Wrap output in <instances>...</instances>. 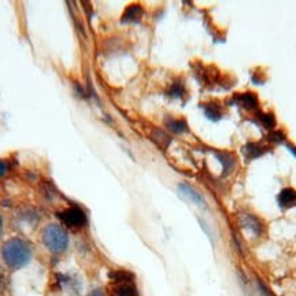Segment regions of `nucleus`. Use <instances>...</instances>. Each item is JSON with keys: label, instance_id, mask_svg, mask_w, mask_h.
I'll list each match as a JSON object with an SVG mask.
<instances>
[{"label": "nucleus", "instance_id": "nucleus-15", "mask_svg": "<svg viewBox=\"0 0 296 296\" xmlns=\"http://www.w3.org/2000/svg\"><path fill=\"white\" fill-rule=\"evenodd\" d=\"M8 172V165H7V162L0 161V178H3Z\"/></svg>", "mask_w": 296, "mask_h": 296}, {"label": "nucleus", "instance_id": "nucleus-1", "mask_svg": "<svg viewBox=\"0 0 296 296\" xmlns=\"http://www.w3.org/2000/svg\"><path fill=\"white\" fill-rule=\"evenodd\" d=\"M1 259L7 268L14 270L21 269L32 259V248L25 240L19 237H12L3 244Z\"/></svg>", "mask_w": 296, "mask_h": 296}, {"label": "nucleus", "instance_id": "nucleus-3", "mask_svg": "<svg viewBox=\"0 0 296 296\" xmlns=\"http://www.w3.org/2000/svg\"><path fill=\"white\" fill-rule=\"evenodd\" d=\"M108 296H137L133 276L128 272H114L110 275Z\"/></svg>", "mask_w": 296, "mask_h": 296}, {"label": "nucleus", "instance_id": "nucleus-9", "mask_svg": "<svg viewBox=\"0 0 296 296\" xmlns=\"http://www.w3.org/2000/svg\"><path fill=\"white\" fill-rule=\"evenodd\" d=\"M217 158L221 161L222 167H224V173H228L229 170H232V167L235 165V158L231 155V154H225V152H218L216 154Z\"/></svg>", "mask_w": 296, "mask_h": 296}, {"label": "nucleus", "instance_id": "nucleus-6", "mask_svg": "<svg viewBox=\"0 0 296 296\" xmlns=\"http://www.w3.org/2000/svg\"><path fill=\"white\" fill-rule=\"evenodd\" d=\"M279 205L283 209H291L296 206V191L295 189L287 188L283 189L279 195Z\"/></svg>", "mask_w": 296, "mask_h": 296}, {"label": "nucleus", "instance_id": "nucleus-11", "mask_svg": "<svg viewBox=\"0 0 296 296\" xmlns=\"http://www.w3.org/2000/svg\"><path fill=\"white\" fill-rule=\"evenodd\" d=\"M187 124L184 121H172L169 122V129L174 132V133H184L187 130Z\"/></svg>", "mask_w": 296, "mask_h": 296}, {"label": "nucleus", "instance_id": "nucleus-5", "mask_svg": "<svg viewBox=\"0 0 296 296\" xmlns=\"http://www.w3.org/2000/svg\"><path fill=\"white\" fill-rule=\"evenodd\" d=\"M240 225L243 226V228H246L247 231H250L251 233H254V235H259L261 232H262V225H261V222L255 218V217L250 216V214H242L240 216Z\"/></svg>", "mask_w": 296, "mask_h": 296}, {"label": "nucleus", "instance_id": "nucleus-17", "mask_svg": "<svg viewBox=\"0 0 296 296\" xmlns=\"http://www.w3.org/2000/svg\"><path fill=\"white\" fill-rule=\"evenodd\" d=\"M1 233H3V220L0 217V236H1Z\"/></svg>", "mask_w": 296, "mask_h": 296}, {"label": "nucleus", "instance_id": "nucleus-4", "mask_svg": "<svg viewBox=\"0 0 296 296\" xmlns=\"http://www.w3.org/2000/svg\"><path fill=\"white\" fill-rule=\"evenodd\" d=\"M60 221L63 222L66 228L70 229H80L86 224V216L80 207H67L59 213Z\"/></svg>", "mask_w": 296, "mask_h": 296}, {"label": "nucleus", "instance_id": "nucleus-10", "mask_svg": "<svg viewBox=\"0 0 296 296\" xmlns=\"http://www.w3.org/2000/svg\"><path fill=\"white\" fill-rule=\"evenodd\" d=\"M141 15V7L137 4L130 5L129 8L126 10L124 15V21H136L139 19Z\"/></svg>", "mask_w": 296, "mask_h": 296}, {"label": "nucleus", "instance_id": "nucleus-2", "mask_svg": "<svg viewBox=\"0 0 296 296\" xmlns=\"http://www.w3.org/2000/svg\"><path fill=\"white\" fill-rule=\"evenodd\" d=\"M41 239L49 253L63 254L69 248V235L65 228L58 224H49L45 226Z\"/></svg>", "mask_w": 296, "mask_h": 296}, {"label": "nucleus", "instance_id": "nucleus-16", "mask_svg": "<svg viewBox=\"0 0 296 296\" xmlns=\"http://www.w3.org/2000/svg\"><path fill=\"white\" fill-rule=\"evenodd\" d=\"M88 296H104V295H103V292L100 291V290H95V291H92Z\"/></svg>", "mask_w": 296, "mask_h": 296}, {"label": "nucleus", "instance_id": "nucleus-12", "mask_svg": "<svg viewBox=\"0 0 296 296\" xmlns=\"http://www.w3.org/2000/svg\"><path fill=\"white\" fill-rule=\"evenodd\" d=\"M240 102L248 108H254L257 107V97L255 95H251V93H246V95H243L242 99H240Z\"/></svg>", "mask_w": 296, "mask_h": 296}, {"label": "nucleus", "instance_id": "nucleus-7", "mask_svg": "<svg viewBox=\"0 0 296 296\" xmlns=\"http://www.w3.org/2000/svg\"><path fill=\"white\" fill-rule=\"evenodd\" d=\"M180 192L185 196V198H188L189 200H192L195 205L202 206V207H206V202L205 199L202 198V195L199 192H196L191 185H187V184H181L180 185Z\"/></svg>", "mask_w": 296, "mask_h": 296}, {"label": "nucleus", "instance_id": "nucleus-8", "mask_svg": "<svg viewBox=\"0 0 296 296\" xmlns=\"http://www.w3.org/2000/svg\"><path fill=\"white\" fill-rule=\"evenodd\" d=\"M243 151H244V154H246L247 158H250V159H255V158H259L261 155H264L266 148L258 146V144H255V143H248L247 146L244 147V150Z\"/></svg>", "mask_w": 296, "mask_h": 296}, {"label": "nucleus", "instance_id": "nucleus-13", "mask_svg": "<svg viewBox=\"0 0 296 296\" xmlns=\"http://www.w3.org/2000/svg\"><path fill=\"white\" fill-rule=\"evenodd\" d=\"M261 121H262V124L266 126V128H273L276 124V119L275 117L272 115V114H261Z\"/></svg>", "mask_w": 296, "mask_h": 296}, {"label": "nucleus", "instance_id": "nucleus-14", "mask_svg": "<svg viewBox=\"0 0 296 296\" xmlns=\"http://www.w3.org/2000/svg\"><path fill=\"white\" fill-rule=\"evenodd\" d=\"M270 140L273 141V143H279V141H284V136L281 132H272L270 133Z\"/></svg>", "mask_w": 296, "mask_h": 296}]
</instances>
